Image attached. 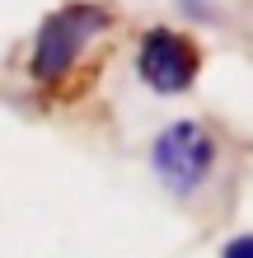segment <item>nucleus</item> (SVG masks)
Returning <instances> with one entry per match:
<instances>
[{
	"label": "nucleus",
	"instance_id": "7ed1b4c3",
	"mask_svg": "<svg viewBox=\"0 0 253 258\" xmlns=\"http://www.w3.org/2000/svg\"><path fill=\"white\" fill-rule=\"evenodd\" d=\"M197 66H202L197 42L174 28H145L136 42V75L155 94H183L197 80Z\"/></svg>",
	"mask_w": 253,
	"mask_h": 258
},
{
	"label": "nucleus",
	"instance_id": "f03ea898",
	"mask_svg": "<svg viewBox=\"0 0 253 258\" xmlns=\"http://www.w3.org/2000/svg\"><path fill=\"white\" fill-rule=\"evenodd\" d=\"M150 164L174 197H192L216 169V141L202 122H169L150 146Z\"/></svg>",
	"mask_w": 253,
	"mask_h": 258
},
{
	"label": "nucleus",
	"instance_id": "f257e3e1",
	"mask_svg": "<svg viewBox=\"0 0 253 258\" xmlns=\"http://www.w3.org/2000/svg\"><path fill=\"white\" fill-rule=\"evenodd\" d=\"M113 24V14L103 5H89V0H75V5L52 10L47 19L38 24L33 33V52H28V75L38 85H61L70 66L80 61V52L94 42L103 28Z\"/></svg>",
	"mask_w": 253,
	"mask_h": 258
},
{
	"label": "nucleus",
	"instance_id": "20e7f679",
	"mask_svg": "<svg viewBox=\"0 0 253 258\" xmlns=\"http://www.w3.org/2000/svg\"><path fill=\"white\" fill-rule=\"evenodd\" d=\"M220 258H253V235H234L225 249H220Z\"/></svg>",
	"mask_w": 253,
	"mask_h": 258
}]
</instances>
